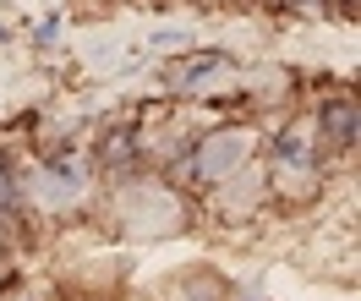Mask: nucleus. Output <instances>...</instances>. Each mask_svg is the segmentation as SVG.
Returning a JSON list of instances; mask_svg holds the SVG:
<instances>
[]
</instances>
